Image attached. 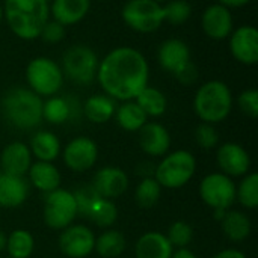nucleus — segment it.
Here are the masks:
<instances>
[{
  "instance_id": "f3484780",
  "label": "nucleus",
  "mask_w": 258,
  "mask_h": 258,
  "mask_svg": "<svg viewBox=\"0 0 258 258\" xmlns=\"http://www.w3.org/2000/svg\"><path fill=\"white\" fill-rule=\"evenodd\" d=\"M32 166L30 148L23 142H12L0 154V168L3 174L24 177Z\"/></svg>"
},
{
  "instance_id": "c9c22d12",
  "label": "nucleus",
  "mask_w": 258,
  "mask_h": 258,
  "mask_svg": "<svg viewBox=\"0 0 258 258\" xmlns=\"http://www.w3.org/2000/svg\"><path fill=\"white\" fill-rule=\"evenodd\" d=\"M166 237L172 248H187V245L194 239V230L187 222L177 221L169 227Z\"/></svg>"
},
{
  "instance_id": "4c0bfd02",
  "label": "nucleus",
  "mask_w": 258,
  "mask_h": 258,
  "mask_svg": "<svg viewBox=\"0 0 258 258\" xmlns=\"http://www.w3.org/2000/svg\"><path fill=\"white\" fill-rule=\"evenodd\" d=\"M73 195L77 203V213L82 216H86V213L91 209V206L94 204V201L100 197L91 184H82L79 189H76L73 192Z\"/></svg>"
},
{
  "instance_id": "39448f33",
  "label": "nucleus",
  "mask_w": 258,
  "mask_h": 258,
  "mask_svg": "<svg viewBox=\"0 0 258 258\" xmlns=\"http://www.w3.org/2000/svg\"><path fill=\"white\" fill-rule=\"evenodd\" d=\"M195 171V156L186 150H178L168 154L159 165H156L154 178L165 189H180L190 181Z\"/></svg>"
},
{
  "instance_id": "473e14b6",
  "label": "nucleus",
  "mask_w": 258,
  "mask_h": 258,
  "mask_svg": "<svg viewBox=\"0 0 258 258\" xmlns=\"http://www.w3.org/2000/svg\"><path fill=\"white\" fill-rule=\"evenodd\" d=\"M160 194H162V186L157 183L154 177H148V178H142V181L138 184L135 198L142 209H150L154 204H157Z\"/></svg>"
},
{
  "instance_id": "49530a36",
  "label": "nucleus",
  "mask_w": 258,
  "mask_h": 258,
  "mask_svg": "<svg viewBox=\"0 0 258 258\" xmlns=\"http://www.w3.org/2000/svg\"><path fill=\"white\" fill-rule=\"evenodd\" d=\"M6 237H8V236L0 230V252L6 249Z\"/></svg>"
},
{
  "instance_id": "58836bf2",
  "label": "nucleus",
  "mask_w": 258,
  "mask_h": 258,
  "mask_svg": "<svg viewBox=\"0 0 258 258\" xmlns=\"http://www.w3.org/2000/svg\"><path fill=\"white\" fill-rule=\"evenodd\" d=\"M239 109L249 118L258 116V91L257 89H246L237 98Z\"/></svg>"
},
{
  "instance_id": "79ce46f5",
  "label": "nucleus",
  "mask_w": 258,
  "mask_h": 258,
  "mask_svg": "<svg viewBox=\"0 0 258 258\" xmlns=\"http://www.w3.org/2000/svg\"><path fill=\"white\" fill-rule=\"evenodd\" d=\"M154 171H156V166L151 165L150 162H142V163L136 168L138 175H142L144 178H148V177L154 175Z\"/></svg>"
},
{
  "instance_id": "a211bd4d",
  "label": "nucleus",
  "mask_w": 258,
  "mask_h": 258,
  "mask_svg": "<svg viewBox=\"0 0 258 258\" xmlns=\"http://www.w3.org/2000/svg\"><path fill=\"white\" fill-rule=\"evenodd\" d=\"M139 145L151 157L165 156L171 148V135L159 122H147L139 130Z\"/></svg>"
},
{
  "instance_id": "7ed1b4c3",
  "label": "nucleus",
  "mask_w": 258,
  "mask_h": 258,
  "mask_svg": "<svg viewBox=\"0 0 258 258\" xmlns=\"http://www.w3.org/2000/svg\"><path fill=\"white\" fill-rule=\"evenodd\" d=\"M42 98L29 88H12L2 98V112L11 125L30 130L42 121Z\"/></svg>"
},
{
  "instance_id": "c03bdc74",
  "label": "nucleus",
  "mask_w": 258,
  "mask_h": 258,
  "mask_svg": "<svg viewBox=\"0 0 258 258\" xmlns=\"http://www.w3.org/2000/svg\"><path fill=\"white\" fill-rule=\"evenodd\" d=\"M251 0H218L219 5L228 8V9H233V8H242L245 5H248Z\"/></svg>"
},
{
  "instance_id": "cd10ccee",
  "label": "nucleus",
  "mask_w": 258,
  "mask_h": 258,
  "mask_svg": "<svg viewBox=\"0 0 258 258\" xmlns=\"http://www.w3.org/2000/svg\"><path fill=\"white\" fill-rule=\"evenodd\" d=\"M115 118L118 125L125 132H139L148 122V116L135 100L122 101V104L116 106Z\"/></svg>"
},
{
  "instance_id": "2eb2a0df",
  "label": "nucleus",
  "mask_w": 258,
  "mask_h": 258,
  "mask_svg": "<svg viewBox=\"0 0 258 258\" xmlns=\"http://www.w3.org/2000/svg\"><path fill=\"white\" fill-rule=\"evenodd\" d=\"M91 186L101 198L115 200L125 194L128 187V177L121 168L106 166L97 171Z\"/></svg>"
},
{
  "instance_id": "423d86ee",
  "label": "nucleus",
  "mask_w": 258,
  "mask_h": 258,
  "mask_svg": "<svg viewBox=\"0 0 258 258\" xmlns=\"http://www.w3.org/2000/svg\"><path fill=\"white\" fill-rule=\"evenodd\" d=\"M26 80L29 89L39 97L56 95L63 85V73L60 65L53 59L39 56L29 62L26 68Z\"/></svg>"
},
{
  "instance_id": "e433bc0d",
  "label": "nucleus",
  "mask_w": 258,
  "mask_h": 258,
  "mask_svg": "<svg viewBox=\"0 0 258 258\" xmlns=\"http://www.w3.org/2000/svg\"><path fill=\"white\" fill-rule=\"evenodd\" d=\"M195 141L203 150H212L219 142V133L213 124L201 122L195 130Z\"/></svg>"
},
{
  "instance_id": "a878e982",
  "label": "nucleus",
  "mask_w": 258,
  "mask_h": 258,
  "mask_svg": "<svg viewBox=\"0 0 258 258\" xmlns=\"http://www.w3.org/2000/svg\"><path fill=\"white\" fill-rule=\"evenodd\" d=\"M115 110H116L115 100L106 94H95L89 97L83 104L85 116L95 124L107 122L115 115Z\"/></svg>"
},
{
  "instance_id": "2f4dec72",
  "label": "nucleus",
  "mask_w": 258,
  "mask_h": 258,
  "mask_svg": "<svg viewBox=\"0 0 258 258\" xmlns=\"http://www.w3.org/2000/svg\"><path fill=\"white\" fill-rule=\"evenodd\" d=\"M33 249L35 240L27 230H15L6 237V251L11 258H29Z\"/></svg>"
},
{
  "instance_id": "aec40b11",
  "label": "nucleus",
  "mask_w": 258,
  "mask_h": 258,
  "mask_svg": "<svg viewBox=\"0 0 258 258\" xmlns=\"http://www.w3.org/2000/svg\"><path fill=\"white\" fill-rule=\"evenodd\" d=\"M89 9L91 0H53L50 5V17L67 27L80 23Z\"/></svg>"
},
{
  "instance_id": "4be33fe9",
  "label": "nucleus",
  "mask_w": 258,
  "mask_h": 258,
  "mask_svg": "<svg viewBox=\"0 0 258 258\" xmlns=\"http://www.w3.org/2000/svg\"><path fill=\"white\" fill-rule=\"evenodd\" d=\"M174 252L168 237L157 231L142 234L135 246L136 258H171Z\"/></svg>"
},
{
  "instance_id": "393cba45",
  "label": "nucleus",
  "mask_w": 258,
  "mask_h": 258,
  "mask_svg": "<svg viewBox=\"0 0 258 258\" xmlns=\"http://www.w3.org/2000/svg\"><path fill=\"white\" fill-rule=\"evenodd\" d=\"M221 228L225 237L231 242H243L249 237L252 225L251 219L239 210H227L221 221Z\"/></svg>"
},
{
  "instance_id": "bb28decb",
  "label": "nucleus",
  "mask_w": 258,
  "mask_h": 258,
  "mask_svg": "<svg viewBox=\"0 0 258 258\" xmlns=\"http://www.w3.org/2000/svg\"><path fill=\"white\" fill-rule=\"evenodd\" d=\"M29 148L39 162H53L60 153V141L54 133L41 130L33 135Z\"/></svg>"
},
{
  "instance_id": "9b49d317",
  "label": "nucleus",
  "mask_w": 258,
  "mask_h": 258,
  "mask_svg": "<svg viewBox=\"0 0 258 258\" xmlns=\"http://www.w3.org/2000/svg\"><path fill=\"white\" fill-rule=\"evenodd\" d=\"M95 246V236L86 225H70L59 236V248L68 258L88 257Z\"/></svg>"
},
{
  "instance_id": "a19ab883",
  "label": "nucleus",
  "mask_w": 258,
  "mask_h": 258,
  "mask_svg": "<svg viewBox=\"0 0 258 258\" xmlns=\"http://www.w3.org/2000/svg\"><path fill=\"white\" fill-rule=\"evenodd\" d=\"M174 76H175V79H177L180 83H183V85H194V83L198 80L200 73H198L197 65H195L192 60H189V62H187L184 67H181Z\"/></svg>"
},
{
  "instance_id": "c756f323",
  "label": "nucleus",
  "mask_w": 258,
  "mask_h": 258,
  "mask_svg": "<svg viewBox=\"0 0 258 258\" xmlns=\"http://www.w3.org/2000/svg\"><path fill=\"white\" fill-rule=\"evenodd\" d=\"M125 246L127 240L121 231L107 230L95 239L94 251H97V254L103 258H116L125 251Z\"/></svg>"
},
{
  "instance_id": "b1692460",
  "label": "nucleus",
  "mask_w": 258,
  "mask_h": 258,
  "mask_svg": "<svg viewBox=\"0 0 258 258\" xmlns=\"http://www.w3.org/2000/svg\"><path fill=\"white\" fill-rule=\"evenodd\" d=\"M29 181L38 190L48 194L60 186V174L59 169L51 162H35L29 169Z\"/></svg>"
},
{
  "instance_id": "4468645a",
  "label": "nucleus",
  "mask_w": 258,
  "mask_h": 258,
  "mask_svg": "<svg viewBox=\"0 0 258 258\" xmlns=\"http://www.w3.org/2000/svg\"><path fill=\"white\" fill-rule=\"evenodd\" d=\"M201 26L204 33L216 41L227 39L231 32L234 30V20L231 9L215 3L206 8L203 18H201Z\"/></svg>"
},
{
  "instance_id": "6ab92c4d",
  "label": "nucleus",
  "mask_w": 258,
  "mask_h": 258,
  "mask_svg": "<svg viewBox=\"0 0 258 258\" xmlns=\"http://www.w3.org/2000/svg\"><path fill=\"white\" fill-rule=\"evenodd\" d=\"M157 60L165 71L175 74L181 67H184L190 60V48L181 39H166L159 45Z\"/></svg>"
},
{
  "instance_id": "a18cd8bd",
  "label": "nucleus",
  "mask_w": 258,
  "mask_h": 258,
  "mask_svg": "<svg viewBox=\"0 0 258 258\" xmlns=\"http://www.w3.org/2000/svg\"><path fill=\"white\" fill-rule=\"evenodd\" d=\"M171 258H198L190 249L187 248H178L175 252H172V257Z\"/></svg>"
},
{
  "instance_id": "c85d7f7f",
  "label": "nucleus",
  "mask_w": 258,
  "mask_h": 258,
  "mask_svg": "<svg viewBox=\"0 0 258 258\" xmlns=\"http://www.w3.org/2000/svg\"><path fill=\"white\" fill-rule=\"evenodd\" d=\"M135 101L139 104L147 116H162L168 107V100L165 94L153 86H145L135 98Z\"/></svg>"
},
{
  "instance_id": "09e8293b",
  "label": "nucleus",
  "mask_w": 258,
  "mask_h": 258,
  "mask_svg": "<svg viewBox=\"0 0 258 258\" xmlns=\"http://www.w3.org/2000/svg\"><path fill=\"white\" fill-rule=\"evenodd\" d=\"M153 2H156V3H159V5H162V3H165V2H168V0H153Z\"/></svg>"
},
{
  "instance_id": "1a4fd4ad",
  "label": "nucleus",
  "mask_w": 258,
  "mask_h": 258,
  "mask_svg": "<svg viewBox=\"0 0 258 258\" xmlns=\"http://www.w3.org/2000/svg\"><path fill=\"white\" fill-rule=\"evenodd\" d=\"M77 203L70 190L56 189L48 192L44 200V222L51 230H65L77 218Z\"/></svg>"
},
{
  "instance_id": "de8ad7c7",
  "label": "nucleus",
  "mask_w": 258,
  "mask_h": 258,
  "mask_svg": "<svg viewBox=\"0 0 258 258\" xmlns=\"http://www.w3.org/2000/svg\"><path fill=\"white\" fill-rule=\"evenodd\" d=\"M225 212H227V210H215V219L221 222L222 218L225 216Z\"/></svg>"
},
{
  "instance_id": "ea45409f",
  "label": "nucleus",
  "mask_w": 258,
  "mask_h": 258,
  "mask_svg": "<svg viewBox=\"0 0 258 258\" xmlns=\"http://www.w3.org/2000/svg\"><path fill=\"white\" fill-rule=\"evenodd\" d=\"M39 38H41L44 42L57 44V42H60V41L65 38V26H62V24L57 23L56 20L50 18V20L44 24V27H42V30H41V33H39Z\"/></svg>"
},
{
  "instance_id": "f257e3e1",
  "label": "nucleus",
  "mask_w": 258,
  "mask_h": 258,
  "mask_svg": "<svg viewBox=\"0 0 258 258\" xmlns=\"http://www.w3.org/2000/svg\"><path fill=\"white\" fill-rule=\"evenodd\" d=\"M95 79L110 98L130 101L148 86L150 67L139 50L116 47L100 60Z\"/></svg>"
},
{
  "instance_id": "7c9ffc66",
  "label": "nucleus",
  "mask_w": 258,
  "mask_h": 258,
  "mask_svg": "<svg viewBox=\"0 0 258 258\" xmlns=\"http://www.w3.org/2000/svg\"><path fill=\"white\" fill-rule=\"evenodd\" d=\"M85 218H88L91 222H94L100 228H107L115 224L118 218V210L112 200L98 197L91 206V209L88 210Z\"/></svg>"
},
{
  "instance_id": "412c9836",
  "label": "nucleus",
  "mask_w": 258,
  "mask_h": 258,
  "mask_svg": "<svg viewBox=\"0 0 258 258\" xmlns=\"http://www.w3.org/2000/svg\"><path fill=\"white\" fill-rule=\"evenodd\" d=\"M80 116L79 103L70 97H48L42 103V119L50 124H63L65 121Z\"/></svg>"
},
{
  "instance_id": "ddd939ff",
  "label": "nucleus",
  "mask_w": 258,
  "mask_h": 258,
  "mask_svg": "<svg viewBox=\"0 0 258 258\" xmlns=\"http://www.w3.org/2000/svg\"><path fill=\"white\" fill-rule=\"evenodd\" d=\"M230 51L233 57L243 65L258 62V30L254 26H240L231 32Z\"/></svg>"
},
{
  "instance_id": "8fccbe9b",
  "label": "nucleus",
  "mask_w": 258,
  "mask_h": 258,
  "mask_svg": "<svg viewBox=\"0 0 258 258\" xmlns=\"http://www.w3.org/2000/svg\"><path fill=\"white\" fill-rule=\"evenodd\" d=\"M2 18H3V8H2V5H0V21H2Z\"/></svg>"
},
{
  "instance_id": "37998d69",
  "label": "nucleus",
  "mask_w": 258,
  "mask_h": 258,
  "mask_svg": "<svg viewBox=\"0 0 258 258\" xmlns=\"http://www.w3.org/2000/svg\"><path fill=\"white\" fill-rule=\"evenodd\" d=\"M213 258H246V255L239 249H224L218 252Z\"/></svg>"
},
{
  "instance_id": "dca6fc26",
  "label": "nucleus",
  "mask_w": 258,
  "mask_h": 258,
  "mask_svg": "<svg viewBox=\"0 0 258 258\" xmlns=\"http://www.w3.org/2000/svg\"><path fill=\"white\" fill-rule=\"evenodd\" d=\"M216 159L219 168L228 177H243L251 168V157L248 151L242 145L234 142H227L221 145Z\"/></svg>"
},
{
  "instance_id": "6e6552de",
  "label": "nucleus",
  "mask_w": 258,
  "mask_h": 258,
  "mask_svg": "<svg viewBox=\"0 0 258 258\" xmlns=\"http://www.w3.org/2000/svg\"><path fill=\"white\" fill-rule=\"evenodd\" d=\"M122 21L135 32H156L163 21L162 5L153 0H127L121 11Z\"/></svg>"
},
{
  "instance_id": "72a5a7b5",
  "label": "nucleus",
  "mask_w": 258,
  "mask_h": 258,
  "mask_svg": "<svg viewBox=\"0 0 258 258\" xmlns=\"http://www.w3.org/2000/svg\"><path fill=\"white\" fill-rule=\"evenodd\" d=\"M236 200L249 210L258 207V174L246 175L239 187H236Z\"/></svg>"
},
{
  "instance_id": "f03ea898",
  "label": "nucleus",
  "mask_w": 258,
  "mask_h": 258,
  "mask_svg": "<svg viewBox=\"0 0 258 258\" xmlns=\"http://www.w3.org/2000/svg\"><path fill=\"white\" fill-rule=\"evenodd\" d=\"M2 8L9 29L26 41L39 38L44 24L50 20L48 0H5Z\"/></svg>"
},
{
  "instance_id": "3c124183",
  "label": "nucleus",
  "mask_w": 258,
  "mask_h": 258,
  "mask_svg": "<svg viewBox=\"0 0 258 258\" xmlns=\"http://www.w3.org/2000/svg\"><path fill=\"white\" fill-rule=\"evenodd\" d=\"M2 174H3V172H2V168H0V175H2Z\"/></svg>"
},
{
  "instance_id": "9d476101",
  "label": "nucleus",
  "mask_w": 258,
  "mask_h": 258,
  "mask_svg": "<svg viewBox=\"0 0 258 258\" xmlns=\"http://www.w3.org/2000/svg\"><path fill=\"white\" fill-rule=\"evenodd\" d=\"M200 197L213 210H228L236 203V184L222 172L209 174L200 184Z\"/></svg>"
},
{
  "instance_id": "20e7f679",
  "label": "nucleus",
  "mask_w": 258,
  "mask_h": 258,
  "mask_svg": "<svg viewBox=\"0 0 258 258\" xmlns=\"http://www.w3.org/2000/svg\"><path fill=\"white\" fill-rule=\"evenodd\" d=\"M233 109V94L227 83L210 80L201 85L194 98V110L197 116L207 124L224 121Z\"/></svg>"
},
{
  "instance_id": "f704fd0d",
  "label": "nucleus",
  "mask_w": 258,
  "mask_h": 258,
  "mask_svg": "<svg viewBox=\"0 0 258 258\" xmlns=\"http://www.w3.org/2000/svg\"><path fill=\"white\" fill-rule=\"evenodd\" d=\"M162 11H163V21L174 26L184 24L192 15V6L186 0L166 2V5L162 6Z\"/></svg>"
},
{
  "instance_id": "0eeeda50",
  "label": "nucleus",
  "mask_w": 258,
  "mask_h": 258,
  "mask_svg": "<svg viewBox=\"0 0 258 258\" xmlns=\"http://www.w3.org/2000/svg\"><path fill=\"white\" fill-rule=\"evenodd\" d=\"M98 63V56L91 47L76 44L63 53L60 70L63 77H68L71 82L77 85H89L97 77Z\"/></svg>"
},
{
  "instance_id": "f8f14e48",
  "label": "nucleus",
  "mask_w": 258,
  "mask_h": 258,
  "mask_svg": "<svg viewBox=\"0 0 258 258\" xmlns=\"http://www.w3.org/2000/svg\"><path fill=\"white\" fill-rule=\"evenodd\" d=\"M98 159L97 144L85 136L74 138L63 150V162L74 172L89 171Z\"/></svg>"
},
{
  "instance_id": "5701e85b",
  "label": "nucleus",
  "mask_w": 258,
  "mask_h": 258,
  "mask_svg": "<svg viewBox=\"0 0 258 258\" xmlns=\"http://www.w3.org/2000/svg\"><path fill=\"white\" fill-rule=\"evenodd\" d=\"M29 195V183L24 177L0 175V206L6 209L20 207Z\"/></svg>"
}]
</instances>
